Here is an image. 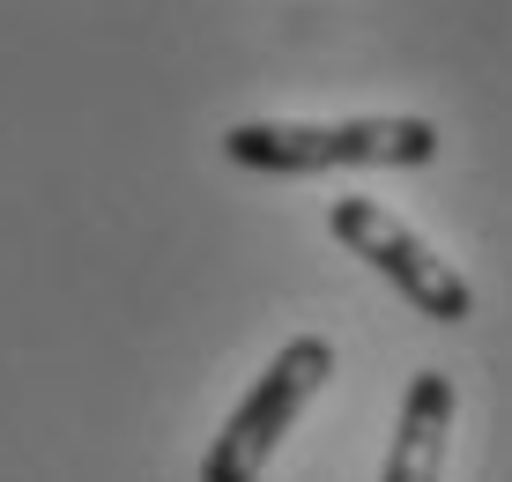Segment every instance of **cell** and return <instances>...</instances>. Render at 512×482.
<instances>
[{
  "label": "cell",
  "mask_w": 512,
  "mask_h": 482,
  "mask_svg": "<svg viewBox=\"0 0 512 482\" xmlns=\"http://www.w3.org/2000/svg\"><path fill=\"white\" fill-rule=\"evenodd\" d=\"M446 134L416 112L386 119H238L223 134V156L238 171L305 178V171H423L438 164Z\"/></svg>",
  "instance_id": "cell-1"
},
{
  "label": "cell",
  "mask_w": 512,
  "mask_h": 482,
  "mask_svg": "<svg viewBox=\"0 0 512 482\" xmlns=\"http://www.w3.org/2000/svg\"><path fill=\"white\" fill-rule=\"evenodd\" d=\"M327 371H334V349L320 334H290V342L275 349V364L253 379V394L231 408V423L208 438L201 482H260L268 475V460H275V445L290 438V423L327 394Z\"/></svg>",
  "instance_id": "cell-2"
},
{
  "label": "cell",
  "mask_w": 512,
  "mask_h": 482,
  "mask_svg": "<svg viewBox=\"0 0 512 482\" xmlns=\"http://www.w3.org/2000/svg\"><path fill=\"white\" fill-rule=\"evenodd\" d=\"M327 223H334V238H342V253H357L364 267H379V275L394 282V290L409 297L423 319H438V327H461V319L475 312L468 275H461L446 253H431V245H423L416 230L394 216V208H379V201H364V193H349V201H334Z\"/></svg>",
  "instance_id": "cell-3"
},
{
  "label": "cell",
  "mask_w": 512,
  "mask_h": 482,
  "mask_svg": "<svg viewBox=\"0 0 512 482\" xmlns=\"http://www.w3.org/2000/svg\"><path fill=\"white\" fill-rule=\"evenodd\" d=\"M453 408H461V394H453L446 371H416L409 394H401V423H394V445H386L379 482H438L446 475Z\"/></svg>",
  "instance_id": "cell-4"
}]
</instances>
